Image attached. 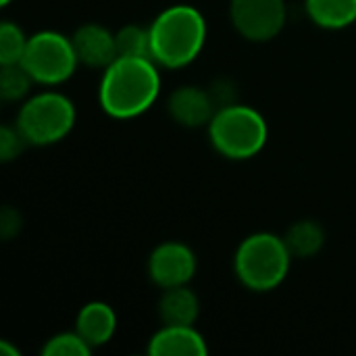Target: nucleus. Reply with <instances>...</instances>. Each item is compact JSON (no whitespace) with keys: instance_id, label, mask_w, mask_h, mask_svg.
<instances>
[{"instance_id":"nucleus-12","label":"nucleus","mask_w":356,"mask_h":356,"mask_svg":"<svg viewBox=\"0 0 356 356\" xmlns=\"http://www.w3.org/2000/svg\"><path fill=\"white\" fill-rule=\"evenodd\" d=\"M75 332L92 346H104L113 340L117 332V313L111 305L94 300L79 309L75 317Z\"/></svg>"},{"instance_id":"nucleus-15","label":"nucleus","mask_w":356,"mask_h":356,"mask_svg":"<svg viewBox=\"0 0 356 356\" xmlns=\"http://www.w3.org/2000/svg\"><path fill=\"white\" fill-rule=\"evenodd\" d=\"M284 240L294 259H311L317 252H321L325 244V232L317 221L302 219L290 225Z\"/></svg>"},{"instance_id":"nucleus-8","label":"nucleus","mask_w":356,"mask_h":356,"mask_svg":"<svg viewBox=\"0 0 356 356\" xmlns=\"http://www.w3.org/2000/svg\"><path fill=\"white\" fill-rule=\"evenodd\" d=\"M194 273L196 254L184 242H163L148 257V275L163 290L188 286Z\"/></svg>"},{"instance_id":"nucleus-9","label":"nucleus","mask_w":356,"mask_h":356,"mask_svg":"<svg viewBox=\"0 0 356 356\" xmlns=\"http://www.w3.org/2000/svg\"><path fill=\"white\" fill-rule=\"evenodd\" d=\"M217 108L219 106L211 90H202L198 86H179L169 94L167 100V111L171 119L190 129L207 127Z\"/></svg>"},{"instance_id":"nucleus-13","label":"nucleus","mask_w":356,"mask_h":356,"mask_svg":"<svg viewBox=\"0 0 356 356\" xmlns=\"http://www.w3.org/2000/svg\"><path fill=\"white\" fill-rule=\"evenodd\" d=\"M200 315V300L188 286L163 290L159 300V317L163 325H194Z\"/></svg>"},{"instance_id":"nucleus-7","label":"nucleus","mask_w":356,"mask_h":356,"mask_svg":"<svg viewBox=\"0 0 356 356\" xmlns=\"http://www.w3.org/2000/svg\"><path fill=\"white\" fill-rule=\"evenodd\" d=\"M286 0H232L229 19L236 31L250 42H269L286 25Z\"/></svg>"},{"instance_id":"nucleus-6","label":"nucleus","mask_w":356,"mask_h":356,"mask_svg":"<svg viewBox=\"0 0 356 356\" xmlns=\"http://www.w3.org/2000/svg\"><path fill=\"white\" fill-rule=\"evenodd\" d=\"M21 65L35 83L58 86L75 73L79 60L71 38L63 35L60 31L44 29L29 35Z\"/></svg>"},{"instance_id":"nucleus-20","label":"nucleus","mask_w":356,"mask_h":356,"mask_svg":"<svg viewBox=\"0 0 356 356\" xmlns=\"http://www.w3.org/2000/svg\"><path fill=\"white\" fill-rule=\"evenodd\" d=\"M25 138L21 136V131L10 125H2L0 127V161L2 163H8L13 159H17L25 146Z\"/></svg>"},{"instance_id":"nucleus-11","label":"nucleus","mask_w":356,"mask_h":356,"mask_svg":"<svg viewBox=\"0 0 356 356\" xmlns=\"http://www.w3.org/2000/svg\"><path fill=\"white\" fill-rule=\"evenodd\" d=\"M152 356H207L209 346L194 325H163L148 342Z\"/></svg>"},{"instance_id":"nucleus-1","label":"nucleus","mask_w":356,"mask_h":356,"mask_svg":"<svg viewBox=\"0 0 356 356\" xmlns=\"http://www.w3.org/2000/svg\"><path fill=\"white\" fill-rule=\"evenodd\" d=\"M161 94V73L152 58L119 56L111 63L98 86V100L106 115L131 119L146 113Z\"/></svg>"},{"instance_id":"nucleus-2","label":"nucleus","mask_w":356,"mask_h":356,"mask_svg":"<svg viewBox=\"0 0 356 356\" xmlns=\"http://www.w3.org/2000/svg\"><path fill=\"white\" fill-rule=\"evenodd\" d=\"M207 42L204 15L192 4L167 6L150 23L152 60L167 69H181L196 60Z\"/></svg>"},{"instance_id":"nucleus-14","label":"nucleus","mask_w":356,"mask_h":356,"mask_svg":"<svg viewBox=\"0 0 356 356\" xmlns=\"http://www.w3.org/2000/svg\"><path fill=\"white\" fill-rule=\"evenodd\" d=\"M305 8L323 29H344L356 21V0H305Z\"/></svg>"},{"instance_id":"nucleus-10","label":"nucleus","mask_w":356,"mask_h":356,"mask_svg":"<svg viewBox=\"0 0 356 356\" xmlns=\"http://www.w3.org/2000/svg\"><path fill=\"white\" fill-rule=\"evenodd\" d=\"M79 65L92 69H106L119 58L115 33L100 23H86L71 35Z\"/></svg>"},{"instance_id":"nucleus-18","label":"nucleus","mask_w":356,"mask_h":356,"mask_svg":"<svg viewBox=\"0 0 356 356\" xmlns=\"http://www.w3.org/2000/svg\"><path fill=\"white\" fill-rule=\"evenodd\" d=\"M27 35L23 29L13 21L0 23V65L21 63L23 52L27 48Z\"/></svg>"},{"instance_id":"nucleus-3","label":"nucleus","mask_w":356,"mask_h":356,"mask_svg":"<svg viewBox=\"0 0 356 356\" xmlns=\"http://www.w3.org/2000/svg\"><path fill=\"white\" fill-rule=\"evenodd\" d=\"M292 252L284 238L259 232L240 242L234 254V271L240 284L252 292L275 290L290 271Z\"/></svg>"},{"instance_id":"nucleus-19","label":"nucleus","mask_w":356,"mask_h":356,"mask_svg":"<svg viewBox=\"0 0 356 356\" xmlns=\"http://www.w3.org/2000/svg\"><path fill=\"white\" fill-rule=\"evenodd\" d=\"M92 346L73 330V332H60L46 340L42 355L44 356H90Z\"/></svg>"},{"instance_id":"nucleus-22","label":"nucleus","mask_w":356,"mask_h":356,"mask_svg":"<svg viewBox=\"0 0 356 356\" xmlns=\"http://www.w3.org/2000/svg\"><path fill=\"white\" fill-rule=\"evenodd\" d=\"M0 353H2V355L19 356V350H17V348H13V346H8V342H6V340H2V342H0Z\"/></svg>"},{"instance_id":"nucleus-16","label":"nucleus","mask_w":356,"mask_h":356,"mask_svg":"<svg viewBox=\"0 0 356 356\" xmlns=\"http://www.w3.org/2000/svg\"><path fill=\"white\" fill-rule=\"evenodd\" d=\"M33 77L21 63L0 65V98L6 102H19L29 96Z\"/></svg>"},{"instance_id":"nucleus-21","label":"nucleus","mask_w":356,"mask_h":356,"mask_svg":"<svg viewBox=\"0 0 356 356\" xmlns=\"http://www.w3.org/2000/svg\"><path fill=\"white\" fill-rule=\"evenodd\" d=\"M21 229V215L10 209V207H4L2 213H0V236L2 240H10L13 236H17Z\"/></svg>"},{"instance_id":"nucleus-23","label":"nucleus","mask_w":356,"mask_h":356,"mask_svg":"<svg viewBox=\"0 0 356 356\" xmlns=\"http://www.w3.org/2000/svg\"><path fill=\"white\" fill-rule=\"evenodd\" d=\"M8 2H10V0H0V4H2V6H6Z\"/></svg>"},{"instance_id":"nucleus-5","label":"nucleus","mask_w":356,"mask_h":356,"mask_svg":"<svg viewBox=\"0 0 356 356\" xmlns=\"http://www.w3.org/2000/svg\"><path fill=\"white\" fill-rule=\"evenodd\" d=\"M75 119L77 113L71 98L60 92L46 90L25 98L15 125L27 144L50 146L71 134Z\"/></svg>"},{"instance_id":"nucleus-4","label":"nucleus","mask_w":356,"mask_h":356,"mask_svg":"<svg viewBox=\"0 0 356 356\" xmlns=\"http://www.w3.org/2000/svg\"><path fill=\"white\" fill-rule=\"evenodd\" d=\"M207 129L213 148L232 161H246L257 156L269 138L265 117L257 108L240 102L217 108Z\"/></svg>"},{"instance_id":"nucleus-17","label":"nucleus","mask_w":356,"mask_h":356,"mask_svg":"<svg viewBox=\"0 0 356 356\" xmlns=\"http://www.w3.org/2000/svg\"><path fill=\"white\" fill-rule=\"evenodd\" d=\"M117 52L119 56H138V58H152V44H150V27H142L136 23L123 25L117 33Z\"/></svg>"}]
</instances>
